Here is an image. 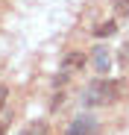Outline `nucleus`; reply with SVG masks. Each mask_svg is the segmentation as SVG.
Masks as SVG:
<instances>
[{
	"label": "nucleus",
	"mask_w": 129,
	"mask_h": 135,
	"mask_svg": "<svg viewBox=\"0 0 129 135\" xmlns=\"http://www.w3.org/2000/svg\"><path fill=\"white\" fill-rule=\"evenodd\" d=\"M79 100H82V106H88V109H94V106H115L120 100V85L115 79H103V76L91 79L88 85L82 88Z\"/></svg>",
	"instance_id": "obj_1"
},
{
	"label": "nucleus",
	"mask_w": 129,
	"mask_h": 135,
	"mask_svg": "<svg viewBox=\"0 0 129 135\" xmlns=\"http://www.w3.org/2000/svg\"><path fill=\"white\" fill-rule=\"evenodd\" d=\"M94 132H97V120L88 118V115H79V118L68 126L64 135H94Z\"/></svg>",
	"instance_id": "obj_2"
},
{
	"label": "nucleus",
	"mask_w": 129,
	"mask_h": 135,
	"mask_svg": "<svg viewBox=\"0 0 129 135\" xmlns=\"http://www.w3.org/2000/svg\"><path fill=\"white\" fill-rule=\"evenodd\" d=\"M91 65L97 68V74H106L112 68V53L106 50V47H94L91 50Z\"/></svg>",
	"instance_id": "obj_3"
},
{
	"label": "nucleus",
	"mask_w": 129,
	"mask_h": 135,
	"mask_svg": "<svg viewBox=\"0 0 129 135\" xmlns=\"http://www.w3.org/2000/svg\"><path fill=\"white\" fill-rule=\"evenodd\" d=\"M82 65H85V53H68L62 59V71H82Z\"/></svg>",
	"instance_id": "obj_4"
},
{
	"label": "nucleus",
	"mask_w": 129,
	"mask_h": 135,
	"mask_svg": "<svg viewBox=\"0 0 129 135\" xmlns=\"http://www.w3.org/2000/svg\"><path fill=\"white\" fill-rule=\"evenodd\" d=\"M21 135H47V123L44 120H32L21 129Z\"/></svg>",
	"instance_id": "obj_5"
},
{
	"label": "nucleus",
	"mask_w": 129,
	"mask_h": 135,
	"mask_svg": "<svg viewBox=\"0 0 129 135\" xmlns=\"http://www.w3.org/2000/svg\"><path fill=\"white\" fill-rule=\"evenodd\" d=\"M115 30H117L115 21H106V24H100V27L94 30V35H97V38H109V35H115Z\"/></svg>",
	"instance_id": "obj_6"
},
{
	"label": "nucleus",
	"mask_w": 129,
	"mask_h": 135,
	"mask_svg": "<svg viewBox=\"0 0 129 135\" xmlns=\"http://www.w3.org/2000/svg\"><path fill=\"white\" fill-rule=\"evenodd\" d=\"M112 9H115L120 18H129V0H112Z\"/></svg>",
	"instance_id": "obj_7"
},
{
	"label": "nucleus",
	"mask_w": 129,
	"mask_h": 135,
	"mask_svg": "<svg viewBox=\"0 0 129 135\" xmlns=\"http://www.w3.org/2000/svg\"><path fill=\"white\" fill-rule=\"evenodd\" d=\"M120 65L129 68V44H123V47H120Z\"/></svg>",
	"instance_id": "obj_8"
},
{
	"label": "nucleus",
	"mask_w": 129,
	"mask_h": 135,
	"mask_svg": "<svg viewBox=\"0 0 129 135\" xmlns=\"http://www.w3.org/2000/svg\"><path fill=\"white\" fill-rule=\"evenodd\" d=\"M6 100H9V88H6V85H0V112L6 109Z\"/></svg>",
	"instance_id": "obj_9"
},
{
	"label": "nucleus",
	"mask_w": 129,
	"mask_h": 135,
	"mask_svg": "<svg viewBox=\"0 0 129 135\" xmlns=\"http://www.w3.org/2000/svg\"><path fill=\"white\" fill-rule=\"evenodd\" d=\"M3 112H0V135H6V129H9V115H3Z\"/></svg>",
	"instance_id": "obj_10"
},
{
	"label": "nucleus",
	"mask_w": 129,
	"mask_h": 135,
	"mask_svg": "<svg viewBox=\"0 0 129 135\" xmlns=\"http://www.w3.org/2000/svg\"><path fill=\"white\" fill-rule=\"evenodd\" d=\"M53 85H56V88H62V85H68V71H62V74H59V76L53 79Z\"/></svg>",
	"instance_id": "obj_11"
},
{
	"label": "nucleus",
	"mask_w": 129,
	"mask_h": 135,
	"mask_svg": "<svg viewBox=\"0 0 129 135\" xmlns=\"http://www.w3.org/2000/svg\"><path fill=\"white\" fill-rule=\"evenodd\" d=\"M62 103H64V94H62V91H59V94H56V97H53V106H50V109H53V112H56V109H62Z\"/></svg>",
	"instance_id": "obj_12"
}]
</instances>
